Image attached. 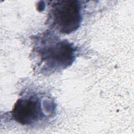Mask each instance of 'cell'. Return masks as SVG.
<instances>
[{
  "instance_id": "1",
  "label": "cell",
  "mask_w": 134,
  "mask_h": 134,
  "mask_svg": "<svg viewBox=\"0 0 134 134\" xmlns=\"http://www.w3.org/2000/svg\"><path fill=\"white\" fill-rule=\"evenodd\" d=\"M36 52L42 64V71L51 72L66 68L75 60V48L67 40L46 33L40 37Z\"/></svg>"
},
{
  "instance_id": "2",
  "label": "cell",
  "mask_w": 134,
  "mask_h": 134,
  "mask_svg": "<svg viewBox=\"0 0 134 134\" xmlns=\"http://www.w3.org/2000/svg\"><path fill=\"white\" fill-rule=\"evenodd\" d=\"M51 20L60 33L71 34L77 30L82 22L81 6L78 1H60L54 2L50 10Z\"/></svg>"
},
{
  "instance_id": "3",
  "label": "cell",
  "mask_w": 134,
  "mask_h": 134,
  "mask_svg": "<svg viewBox=\"0 0 134 134\" xmlns=\"http://www.w3.org/2000/svg\"><path fill=\"white\" fill-rule=\"evenodd\" d=\"M41 100L36 94L22 96L14 105L12 117L23 126H34L43 121L48 114L44 111Z\"/></svg>"
}]
</instances>
